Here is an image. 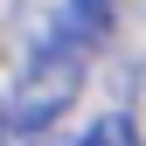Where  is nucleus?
<instances>
[{"label":"nucleus","instance_id":"nucleus-2","mask_svg":"<svg viewBox=\"0 0 146 146\" xmlns=\"http://www.w3.org/2000/svg\"><path fill=\"white\" fill-rule=\"evenodd\" d=\"M84 146H139V125H132V111H104V118L84 132Z\"/></svg>","mask_w":146,"mask_h":146},{"label":"nucleus","instance_id":"nucleus-1","mask_svg":"<svg viewBox=\"0 0 146 146\" xmlns=\"http://www.w3.org/2000/svg\"><path fill=\"white\" fill-rule=\"evenodd\" d=\"M77 90H84V49H70V42H49V49H35V63L21 70V84H14V132H42V125H56L70 104H77Z\"/></svg>","mask_w":146,"mask_h":146},{"label":"nucleus","instance_id":"nucleus-3","mask_svg":"<svg viewBox=\"0 0 146 146\" xmlns=\"http://www.w3.org/2000/svg\"><path fill=\"white\" fill-rule=\"evenodd\" d=\"M0 132H14V104H0Z\"/></svg>","mask_w":146,"mask_h":146}]
</instances>
